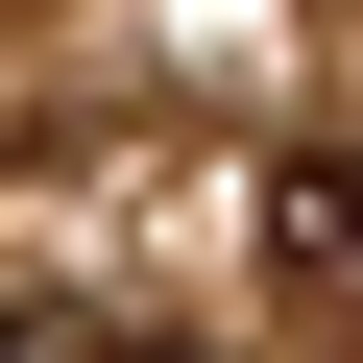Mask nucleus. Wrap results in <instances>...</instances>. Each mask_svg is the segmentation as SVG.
I'll use <instances>...</instances> for the list:
<instances>
[{
	"label": "nucleus",
	"mask_w": 363,
	"mask_h": 363,
	"mask_svg": "<svg viewBox=\"0 0 363 363\" xmlns=\"http://www.w3.org/2000/svg\"><path fill=\"white\" fill-rule=\"evenodd\" d=\"M267 267L315 315H363V169H291V194H267Z\"/></svg>",
	"instance_id": "1"
},
{
	"label": "nucleus",
	"mask_w": 363,
	"mask_h": 363,
	"mask_svg": "<svg viewBox=\"0 0 363 363\" xmlns=\"http://www.w3.org/2000/svg\"><path fill=\"white\" fill-rule=\"evenodd\" d=\"M0 363H169V339H97V315H0Z\"/></svg>",
	"instance_id": "2"
}]
</instances>
